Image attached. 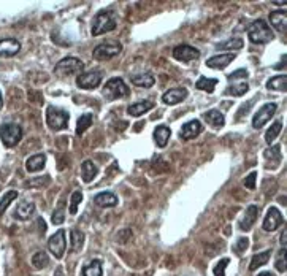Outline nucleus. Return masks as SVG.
I'll use <instances>...</instances> for the list:
<instances>
[{
    "mask_svg": "<svg viewBox=\"0 0 287 276\" xmlns=\"http://www.w3.org/2000/svg\"><path fill=\"white\" fill-rule=\"evenodd\" d=\"M248 37L251 40V43H254V45L270 43L271 40L275 38L270 25L266 24L263 19H257V21L251 24V27L248 29Z\"/></svg>",
    "mask_w": 287,
    "mask_h": 276,
    "instance_id": "f257e3e1",
    "label": "nucleus"
},
{
    "mask_svg": "<svg viewBox=\"0 0 287 276\" xmlns=\"http://www.w3.org/2000/svg\"><path fill=\"white\" fill-rule=\"evenodd\" d=\"M115 27H116V19L113 16V11L111 10L98 11L94 18V21H92V35L94 37L103 35V33L115 30Z\"/></svg>",
    "mask_w": 287,
    "mask_h": 276,
    "instance_id": "f03ea898",
    "label": "nucleus"
},
{
    "mask_svg": "<svg viewBox=\"0 0 287 276\" xmlns=\"http://www.w3.org/2000/svg\"><path fill=\"white\" fill-rule=\"evenodd\" d=\"M70 121V114L64 108H57V106H48L46 110V124L51 130H62L67 129Z\"/></svg>",
    "mask_w": 287,
    "mask_h": 276,
    "instance_id": "7ed1b4c3",
    "label": "nucleus"
},
{
    "mask_svg": "<svg viewBox=\"0 0 287 276\" xmlns=\"http://www.w3.org/2000/svg\"><path fill=\"white\" fill-rule=\"evenodd\" d=\"M84 70V62L78 57H64L54 67V73L57 76H70L75 73H81Z\"/></svg>",
    "mask_w": 287,
    "mask_h": 276,
    "instance_id": "20e7f679",
    "label": "nucleus"
},
{
    "mask_svg": "<svg viewBox=\"0 0 287 276\" xmlns=\"http://www.w3.org/2000/svg\"><path fill=\"white\" fill-rule=\"evenodd\" d=\"M102 94L106 100H116L129 96V87L125 86L122 78H111L105 83Z\"/></svg>",
    "mask_w": 287,
    "mask_h": 276,
    "instance_id": "39448f33",
    "label": "nucleus"
},
{
    "mask_svg": "<svg viewBox=\"0 0 287 276\" xmlns=\"http://www.w3.org/2000/svg\"><path fill=\"white\" fill-rule=\"evenodd\" d=\"M23 138V129L21 125L18 124H11L6 123L0 125V140L6 148H13L16 146Z\"/></svg>",
    "mask_w": 287,
    "mask_h": 276,
    "instance_id": "423d86ee",
    "label": "nucleus"
},
{
    "mask_svg": "<svg viewBox=\"0 0 287 276\" xmlns=\"http://www.w3.org/2000/svg\"><path fill=\"white\" fill-rule=\"evenodd\" d=\"M122 51V45L119 42H103L94 50L96 60H110Z\"/></svg>",
    "mask_w": 287,
    "mask_h": 276,
    "instance_id": "0eeeda50",
    "label": "nucleus"
},
{
    "mask_svg": "<svg viewBox=\"0 0 287 276\" xmlns=\"http://www.w3.org/2000/svg\"><path fill=\"white\" fill-rule=\"evenodd\" d=\"M102 76H103V73L98 70L81 73V75L76 76V84H78V87H81V89L92 91L100 86V83H102Z\"/></svg>",
    "mask_w": 287,
    "mask_h": 276,
    "instance_id": "6e6552de",
    "label": "nucleus"
},
{
    "mask_svg": "<svg viewBox=\"0 0 287 276\" xmlns=\"http://www.w3.org/2000/svg\"><path fill=\"white\" fill-rule=\"evenodd\" d=\"M65 230H57L54 235H51V238L48 240V249L51 251V254L54 255L56 259H62L65 254Z\"/></svg>",
    "mask_w": 287,
    "mask_h": 276,
    "instance_id": "1a4fd4ad",
    "label": "nucleus"
},
{
    "mask_svg": "<svg viewBox=\"0 0 287 276\" xmlns=\"http://www.w3.org/2000/svg\"><path fill=\"white\" fill-rule=\"evenodd\" d=\"M276 110H278L276 103L263 105L262 108L254 114V118H252V127H254V129H262V127L266 124V121H270L273 116H275Z\"/></svg>",
    "mask_w": 287,
    "mask_h": 276,
    "instance_id": "9d476101",
    "label": "nucleus"
},
{
    "mask_svg": "<svg viewBox=\"0 0 287 276\" xmlns=\"http://www.w3.org/2000/svg\"><path fill=\"white\" fill-rule=\"evenodd\" d=\"M284 224V218H283V214L281 211L278 210V208L275 206H271L268 213H266V216L263 219V230L266 232H275L279 228V226H283Z\"/></svg>",
    "mask_w": 287,
    "mask_h": 276,
    "instance_id": "9b49d317",
    "label": "nucleus"
},
{
    "mask_svg": "<svg viewBox=\"0 0 287 276\" xmlns=\"http://www.w3.org/2000/svg\"><path fill=\"white\" fill-rule=\"evenodd\" d=\"M173 57L176 60H181V62H192V60L200 57V51L191 45H179L173 50Z\"/></svg>",
    "mask_w": 287,
    "mask_h": 276,
    "instance_id": "f8f14e48",
    "label": "nucleus"
},
{
    "mask_svg": "<svg viewBox=\"0 0 287 276\" xmlns=\"http://www.w3.org/2000/svg\"><path fill=\"white\" fill-rule=\"evenodd\" d=\"M202 132H203L202 123H200L198 119H192V121H189V123L183 124L181 130H179V137H181L183 140H192V138L198 137Z\"/></svg>",
    "mask_w": 287,
    "mask_h": 276,
    "instance_id": "ddd939ff",
    "label": "nucleus"
},
{
    "mask_svg": "<svg viewBox=\"0 0 287 276\" xmlns=\"http://www.w3.org/2000/svg\"><path fill=\"white\" fill-rule=\"evenodd\" d=\"M21 50V43L15 38L0 40V57H13Z\"/></svg>",
    "mask_w": 287,
    "mask_h": 276,
    "instance_id": "4468645a",
    "label": "nucleus"
},
{
    "mask_svg": "<svg viewBox=\"0 0 287 276\" xmlns=\"http://www.w3.org/2000/svg\"><path fill=\"white\" fill-rule=\"evenodd\" d=\"M186 97H188V91L184 87H173V89L167 91L162 96V102L165 105H176L181 103Z\"/></svg>",
    "mask_w": 287,
    "mask_h": 276,
    "instance_id": "2eb2a0df",
    "label": "nucleus"
},
{
    "mask_svg": "<svg viewBox=\"0 0 287 276\" xmlns=\"http://www.w3.org/2000/svg\"><path fill=\"white\" fill-rule=\"evenodd\" d=\"M235 54L233 52H225V54H217V56H213L210 57L208 60H206V65L210 67V69H217V70H221V69H225L227 65L232 64L233 60H235Z\"/></svg>",
    "mask_w": 287,
    "mask_h": 276,
    "instance_id": "dca6fc26",
    "label": "nucleus"
},
{
    "mask_svg": "<svg viewBox=\"0 0 287 276\" xmlns=\"http://www.w3.org/2000/svg\"><path fill=\"white\" fill-rule=\"evenodd\" d=\"M33 213H35V205L32 203V201H19L18 206L15 208V211H13V216L19 221H27L33 216Z\"/></svg>",
    "mask_w": 287,
    "mask_h": 276,
    "instance_id": "f3484780",
    "label": "nucleus"
},
{
    "mask_svg": "<svg viewBox=\"0 0 287 276\" xmlns=\"http://www.w3.org/2000/svg\"><path fill=\"white\" fill-rule=\"evenodd\" d=\"M257 218H259V206L249 205L248 210H246V213H244V216L241 218V221H239V228L244 230V232L251 230Z\"/></svg>",
    "mask_w": 287,
    "mask_h": 276,
    "instance_id": "a211bd4d",
    "label": "nucleus"
},
{
    "mask_svg": "<svg viewBox=\"0 0 287 276\" xmlns=\"http://www.w3.org/2000/svg\"><path fill=\"white\" fill-rule=\"evenodd\" d=\"M270 24H271L273 27H275L278 32L284 33L286 29H287V13H286V10L270 13Z\"/></svg>",
    "mask_w": 287,
    "mask_h": 276,
    "instance_id": "6ab92c4d",
    "label": "nucleus"
},
{
    "mask_svg": "<svg viewBox=\"0 0 287 276\" xmlns=\"http://www.w3.org/2000/svg\"><path fill=\"white\" fill-rule=\"evenodd\" d=\"M45 165H46V156L42 152L33 154V156H30L27 160H25V168H27V172H30V173L43 170Z\"/></svg>",
    "mask_w": 287,
    "mask_h": 276,
    "instance_id": "aec40b11",
    "label": "nucleus"
},
{
    "mask_svg": "<svg viewBox=\"0 0 287 276\" xmlns=\"http://www.w3.org/2000/svg\"><path fill=\"white\" fill-rule=\"evenodd\" d=\"M203 119L206 121V124H210L211 127H215V129H222L224 124H225V119H224V114L217 110H210L203 114Z\"/></svg>",
    "mask_w": 287,
    "mask_h": 276,
    "instance_id": "412c9836",
    "label": "nucleus"
},
{
    "mask_svg": "<svg viewBox=\"0 0 287 276\" xmlns=\"http://www.w3.org/2000/svg\"><path fill=\"white\" fill-rule=\"evenodd\" d=\"M152 108H154V102H152V100H143V102H138V103L130 105L129 108H127V111H129L130 116L138 118V116H142V114L148 113Z\"/></svg>",
    "mask_w": 287,
    "mask_h": 276,
    "instance_id": "4be33fe9",
    "label": "nucleus"
},
{
    "mask_svg": "<svg viewBox=\"0 0 287 276\" xmlns=\"http://www.w3.org/2000/svg\"><path fill=\"white\" fill-rule=\"evenodd\" d=\"M130 81L138 86V87H144V89H148V87H152L156 83L154 76L151 75V73H137V75H132L130 76Z\"/></svg>",
    "mask_w": 287,
    "mask_h": 276,
    "instance_id": "5701e85b",
    "label": "nucleus"
},
{
    "mask_svg": "<svg viewBox=\"0 0 287 276\" xmlns=\"http://www.w3.org/2000/svg\"><path fill=\"white\" fill-rule=\"evenodd\" d=\"M96 205L102 206V208H113L118 205V197L113 192H102L96 195Z\"/></svg>",
    "mask_w": 287,
    "mask_h": 276,
    "instance_id": "b1692460",
    "label": "nucleus"
},
{
    "mask_svg": "<svg viewBox=\"0 0 287 276\" xmlns=\"http://www.w3.org/2000/svg\"><path fill=\"white\" fill-rule=\"evenodd\" d=\"M170 135H171L170 127H167V125H157L156 130H154V141H156V145L159 148L167 146V143H168V140H170Z\"/></svg>",
    "mask_w": 287,
    "mask_h": 276,
    "instance_id": "393cba45",
    "label": "nucleus"
},
{
    "mask_svg": "<svg viewBox=\"0 0 287 276\" xmlns=\"http://www.w3.org/2000/svg\"><path fill=\"white\" fill-rule=\"evenodd\" d=\"M97 167L96 164L92 162V160H84L81 164V175H83V181L84 183H91V181H94V178L97 176Z\"/></svg>",
    "mask_w": 287,
    "mask_h": 276,
    "instance_id": "a878e982",
    "label": "nucleus"
},
{
    "mask_svg": "<svg viewBox=\"0 0 287 276\" xmlns=\"http://www.w3.org/2000/svg\"><path fill=\"white\" fill-rule=\"evenodd\" d=\"M270 257H271V251L270 249H266V251H263V252H260V254H254L252 255V259H251V265H249V270L251 272H254V270H257L259 267H262V265H265L266 262L270 260Z\"/></svg>",
    "mask_w": 287,
    "mask_h": 276,
    "instance_id": "bb28decb",
    "label": "nucleus"
},
{
    "mask_svg": "<svg viewBox=\"0 0 287 276\" xmlns=\"http://www.w3.org/2000/svg\"><path fill=\"white\" fill-rule=\"evenodd\" d=\"M279 150H281L279 146H271V148H268V150L263 152L266 162H273L271 168H276L279 165V162H281V151H279Z\"/></svg>",
    "mask_w": 287,
    "mask_h": 276,
    "instance_id": "cd10ccee",
    "label": "nucleus"
},
{
    "mask_svg": "<svg viewBox=\"0 0 287 276\" xmlns=\"http://www.w3.org/2000/svg\"><path fill=\"white\" fill-rule=\"evenodd\" d=\"M243 48V40L238 37H233L230 40H225V42L216 43V50H222V51H229V50H241Z\"/></svg>",
    "mask_w": 287,
    "mask_h": 276,
    "instance_id": "c85d7f7f",
    "label": "nucleus"
},
{
    "mask_svg": "<svg viewBox=\"0 0 287 276\" xmlns=\"http://www.w3.org/2000/svg\"><path fill=\"white\" fill-rule=\"evenodd\" d=\"M266 87H268L270 91H281V92H286L287 89V76L286 75H281V76H275L266 81Z\"/></svg>",
    "mask_w": 287,
    "mask_h": 276,
    "instance_id": "c756f323",
    "label": "nucleus"
},
{
    "mask_svg": "<svg viewBox=\"0 0 287 276\" xmlns=\"http://www.w3.org/2000/svg\"><path fill=\"white\" fill-rule=\"evenodd\" d=\"M102 262L98 259H94L83 268V276H102Z\"/></svg>",
    "mask_w": 287,
    "mask_h": 276,
    "instance_id": "7c9ffc66",
    "label": "nucleus"
},
{
    "mask_svg": "<svg viewBox=\"0 0 287 276\" xmlns=\"http://www.w3.org/2000/svg\"><path fill=\"white\" fill-rule=\"evenodd\" d=\"M70 240H72V251H81V248L84 245V233L81 230H78V228H73L70 232Z\"/></svg>",
    "mask_w": 287,
    "mask_h": 276,
    "instance_id": "2f4dec72",
    "label": "nucleus"
},
{
    "mask_svg": "<svg viewBox=\"0 0 287 276\" xmlns=\"http://www.w3.org/2000/svg\"><path fill=\"white\" fill-rule=\"evenodd\" d=\"M91 124H92V114L84 113L83 116H79L78 123H76V135L81 137L83 133L91 127Z\"/></svg>",
    "mask_w": 287,
    "mask_h": 276,
    "instance_id": "473e14b6",
    "label": "nucleus"
},
{
    "mask_svg": "<svg viewBox=\"0 0 287 276\" xmlns=\"http://www.w3.org/2000/svg\"><path fill=\"white\" fill-rule=\"evenodd\" d=\"M217 84V79L216 78H206V76H202L197 81V89L200 91H205V92H215V87Z\"/></svg>",
    "mask_w": 287,
    "mask_h": 276,
    "instance_id": "72a5a7b5",
    "label": "nucleus"
},
{
    "mask_svg": "<svg viewBox=\"0 0 287 276\" xmlns=\"http://www.w3.org/2000/svg\"><path fill=\"white\" fill-rule=\"evenodd\" d=\"M281 129H283L281 121H276V123H273L270 125V129L266 130V133H265V141H266V143L271 145L273 141L276 140V137H279V132H281Z\"/></svg>",
    "mask_w": 287,
    "mask_h": 276,
    "instance_id": "f704fd0d",
    "label": "nucleus"
},
{
    "mask_svg": "<svg viewBox=\"0 0 287 276\" xmlns=\"http://www.w3.org/2000/svg\"><path fill=\"white\" fill-rule=\"evenodd\" d=\"M32 264H33V267H35V268H38V270H43V268H46V267H48V264H49L48 254L43 252V251H38L37 254H33Z\"/></svg>",
    "mask_w": 287,
    "mask_h": 276,
    "instance_id": "c9c22d12",
    "label": "nucleus"
},
{
    "mask_svg": "<svg viewBox=\"0 0 287 276\" xmlns=\"http://www.w3.org/2000/svg\"><path fill=\"white\" fill-rule=\"evenodd\" d=\"M248 91H249V86L248 84H246V83H239V84H233V86L227 87L225 94H229V96H235V97H241Z\"/></svg>",
    "mask_w": 287,
    "mask_h": 276,
    "instance_id": "e433bc0d",
    "label": "nucleus"
},
{
    "mask_svg": "<svg viewBox=\"0 0 287 276\" xmlns=\"http://www.w3.org/2000/svg\"><path fill=\"white\" fill-rule=\"evenodd\" d=\"M16 197H18V192L16 191H8V192L3 195L2 200H0V216H2V214L5 213V210L11 205V201L15 200Z\"/></svg>",
    "mask_w": 287,
    "mask_h": 276,
    "instance_id": "4c0bfd02",
    "label": "nucleus"
},
{
    "mask_svg": "<svg viewBox=\"0 0 287 276\" xmlns=\"http://www.w3.org/2000/svg\"><path fill=\"white\" fill-rule=\"evenodd\" d=\"M83 200V192L81 191H75L72 194V200H70V213L72 214H76L78 211V206L81 203Z\"/></svg>",
    "mask_w": 287,
    "mask_h": 276,
    "instance_id": "58836bf2",
    "label": "nucleus"
},
{
    "mask_svg": "<svg viewBox=\"0 0 287 276\" xmlns=\"http://www.w3.org/2000/svg\"><path fill=\"white\" fill-rule=\"evenodd\" d=\"M49 181H51V178L49 176H42V178H33V179H29L27 183V187H35V189H38V187H46L49 184Z\"/></svg>",
    "mask_w": 287,
    "mask_h": 276,
    "instance_id": "ea45409f",
    "label": "nucleus"
},
{
    "mask_svg": "<svg viewBox=\"0 0 287 276\" xmlns=\"http://www.w3.org/2000/svg\"><path fill=\"white\" fill-rule=\"evenodd\" d=\"M64 221H65L64 208H62V205H59L54 210V213H52L51 222H52V224H56V226H61V224H64Z\"/></svg>",
    "mask_w": 287,
    "mask_h": 276,
    "instance_id": "a19ab883",
    "label": "nucleus"
},
{
    "mask_svg": "<svg viewBox=\"0 0 287 276\" xmlns=\"http://www.w3.org/2000/svg\"><path fill=\"white\" fill-rule=\"evenodd\" d=\"M229 264H230L229 257H224V259L219 260L216 264V267H215V270H213V272H215V276H225L224 272H225V268L229 267Z\"/></svg>",
    "mask_w": 287,
    "mask_h": 276,
    "instance_id": "79ce46f5",
    "label": "nucleus"
},
{
    "mask_svg": "<svg viewBox=\"0 0 287 276\" xmlns=\"http://www.w3.org/2000/svg\"><path fill=\"white\" fill-rule=\"evenodd\" d=\"M248 246H249V240L246 237H241L235 243V246H233V251H235L237 254H243L246 249H248Z\"/></svg>",
    "mask_w": 287,
    "mask_h": 276,
    "instance_id": "37998d69",
    "label": "nucleus"
},
{
    "mask_svg": "<svg viewBox=\"0 0 287 276\" xmlns=\"http://www.w3.org/2000/svg\"><path fill=\"white\" fill-rule=\"evenodd\" d=\"M249 76V73L246 69H241V70H235L233 73H230V75H227V79L229 81H235V79H246Z\"/></svg>",
    "mask_w": 287,
    "mask_h": 276,
    "instance_id": "c03bdc74",
    "label": "nucleus"
},
{
    "mask_svg": "<svg viewBox=\"0 0 287 276\" xmlns=\"http://www.w3.org/2000/svg\"><path fill=\"white\" fill-rule=\"evenodd\" d=\"M256 179H257V173L256 172H251L248 176L244 178V186L248 187V189H254V186H256Z\"/></svg>",
    "mask_w": 287,
    "mask_h": 276,
    "instance_id": "a18cd8bd",
    "label": "nucleus"
},
{
    "mask_svg": "<svg viewBox=\"0 0 287 276\" xmlns=\"http://www.w3.org/2000/svg\"><path fill=\"white\" fill-rule=\"evenodd\" d=\"M275 267H276L278 272H281V273L286 272V249H281V257L276 260Z\"/></svg>",
    "mask_w": 287,
    "mask_h": 276,
    "instance_id": "49530a36",
    "label": "nucleus"
},
{
    "mask_svg": "<svg viewBox=\"0 0 287 276\" xmlns=\"http://www.w3.org/2000/svg\"><path fill=\"white\" fill-rule=\"evenodd\" d=\"M284 67H286V54L283 56V62H281V64H276V65H275V70L284 69Z\"/></svg>",
    "mask_w": 287,
    "mask_h": 276,
    "instance_id": "de8ad7c7",
    "label": "nucleus"
},
{
    "mask_svg": "<svg viewBox=\"0 0 287 276\" xmlns=\"http://www.w3.org/2000/svg\"><path fill=\"white\" fill-rule=\"evenodd\" d=\"M286 237H287V232L283 230V235H281V243H283V249H286Z\"/></svg>",
    "mask_w": 287,
    "mask_h": 276,
    "instance_id": "09e8293b",
    "label": "nucleus"
},
{
    "mask_svg": "<svg viewBox=\"0 0 287 276\" xmlns=\"http://www.w3.org/2000/svg\"><path fill=\"white\" fill-rule=\"evenodd\" d=\"M56 276H64V270H62V267H57V270H56Z\"/></svg>",
    "mask_w": 287,
    "mask_h": 276,
    "instance_id": "8fccbe9b",
    "label": "nucleus"
},
{
    "mask_svg": "<svg viewBox=\"0 0 287 276\" xmlns=\"http://www.w3.org/2000/svg\"><path fill=\"white\" fill-rule=\"evenodd\" d=\"M259 276H275V275H273L271 272H263V273H260Z\"/></svg>",
    "mask_w": 287,
    "mask_h": 276,
    "instance_id": "3c124183",
    "label": "nucleus"
},
{
    "mask_svg": "<svg viewBox=\"0 0 287 276\" xmlns=\"http://www.w3.org/2000/svg\"><path fill=\"white\" fill-rule=\"evenodd\" d=\"M2 105H3V99H2V92H0V108H2Z\"/></svg>",
    "mask_w": 287,
    "mask_h": 276,
    "instance_id": "603ef678",
    "label": "nucleus"
},
{
    "mask_svg": "<svg viewBox=\"0 0 287 276\" xmlns=\"http://www.w3.org/2000/svg\"><path fill=\"white\" fill-rule=\"evenodd\" d=\"M273 3H275V5H283V6L286 5V2H273Z\"/></svg>",
    "mask_w": 287,
    "mask_h": 276,
    "instance_id": "864d4df0",
    "label": "nucleus"
}]
</instances>
